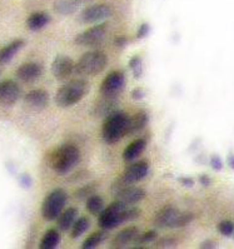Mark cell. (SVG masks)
I'll use <instances>...</instances> for the list:
<instances>
[{
  "mask_svg": "<svg viewBox=\"0 0 234 249\" xmlns=\"http://www.w3.org/2000/svg\"><path fill=\"white\" fill-rule=\"evenodd\" d=\"M79 159V149L72 144H64L50 154L49 164L58 174H67L78 164Z\"/></svg>",
  "mask_w": 234,
  "mask_h": 249,
  "instance_id": "1",
  "label": "cell"
},
{
  "mask_svg": "<svg viewBox=\"0 0 234 249\" xmlns=\"http://www.w3.org/2000/svg\"><path fill=\"white\" fill-rule=\"evenodd\" d=\"M128 119L129 115L123 111L115 110L107 115L102 128V137L104 142L108 144H114L126 135Z\"/></svg>",
  "mask_w": 234,
  "mask_h": 249,
  "instance_id": "2",
  "label": "cell"
},
{
  "mask_svg": "<svg viewBox=\"0 0 234 249\" xmlns=\"http://www.w3.org/2000/svg\"><path fill=\"white\" fill-rule=\"evenodd\" d=\"M89 91V83L83 79H74L63 85L55 94V103L62 108L73 107L79 103Z\"/></svg>",
  "mask_w": 234,
  "mask_h": 249,
  "instance_id": "3",
  "label": "cell"
},
{
  "mask_svg": "<svg viewBox=\"0 0 234 249\" xmlns=\"http://www.w3.org/2000/svg\"><path fill=\"white\" fill-rule=\"evenodd\" d=\"M108 58L100 50L85 53L75 64V71L80 75H95L106 69Z\"/></svg>",
  "mask_w": 234,
  "mask_h": 249,
  "instance_id": "4",
  "label": "cell"
},
{
  "mask_svg": "<svg viewBox=\"0 0 234 249\" xmlns=\"http://www.w3.org/2000/svg\"><path fill=\"white\" fill-rule=\"evenodd\" d=\"M126 208H128V204L115 200L108 208L103 209L98 219L100 228L104 231H110V229L117 228L122 223L126 222Z\"/></svg>",
  "mask_w": 234,
  "mask_h": 249,
  "instance_id": "5",
  "label": "cell"
},
{
  "mask_svg": "<svg viewBox=\"0 0 234 249\" xmlns=\"http://www.w3.org/2000/svg\"><path fill=\"white\" fill-rule=\"evenodd\" d=\"M111 193L114 196L115 200L124 203V204L132 205L135 203L141 202L145 198V192L139 187H134L130 183L126 182L123 177L117 179L111 185Z\"/></svg>",
  "mask_w": 234,
  "mask_h": 249,
  "instance_id": "6",
  "label": "cell"
},
{
  "mask_svg": "<svg viewBox=\"0 0 234 249\" xmlns=\"http://www.w3.org/2000/svg\"><path fill=\"white\" fill-rule=\"evenodd\" d=\"M67 203V193L63 189H54L45 196L41 205V214L45 220L58 219Z\"/></svg>",
  "mask_w": 234,
  "mask_h": 249,
  "instance_id": "7",
  "label": "cell"
},
{
  "mask_svg": "<svg viewBox=\"0 0 234 249\" xmlns=\"http://www.w3.org/2000/svg\"><path fill=\"white\" fill-rule=\"evenodd\" d=\"M124 84H126L124 74L118 71H111L103 79L102 85H100V94L103 97L115 98L123 90Z\"/></svg>",
  "mask_w": 234,
  "mask_h": 249,
  "instance_id": "8",
  "label": "cell"
},
{
  "mask_svg": "<svg viewBox=\"0 0 234 249\" xmlns=\"http://www.w3.org/2000/svg\"><path fill=\"white\" fill-rule=\"evenodd\" d=\"M107 36V24H98L75 36V43L82 47L99 45Z\"/></svg>",
  "mask_w": 234,
  "mask_h": 249,
  "instance_id": "9",
  "label": "cell"
},
{
  "mask_svg": "<svg viewBox=\"0 0 234 249\" xmlns=\"http://www.w3.org/2000/svg\"><path fill=\"white\" fill-rule=\"evenodd\" d=\"M113 15V10L107 4H95L85 8L80 14V20L85 24L98 23L100 20L110 18Z\"/></svg>",
  "mask_w": 234,
  "mask_h": 249,
  "instance_id": "10",
  "label": "cell"
},
{
  "mask_svg": "<svg viewBox=\"0 0 234 249\" xmlns=\"http://www.w3.org/2000/svg\"><path fill=\"white\" fill-rule=\"evenodd\" d=\"M75 71V64L67 55H58L52 64V73L58 80H67Z\"/></svg>",
  "mask_w": 234,
  "mask_h": 249,
  "instance_id": "11",
  "label": "cell"
},
{
  "mask_svg": "<svg viewBox=\"0 0 234 249\" xmlns=\"http://www.w3.org/2000/svg\"><path fill=\"white\" fill-rule=\"evenodd\" d=\"M21 95V89L14 80H4L0 83V104L13 106Z\"/></svg>",
  "mask_w": 234,
  "mask_h": 249,
  "instance_id": "12",
  "label": "cell"
},
{
  "mask_svg": "<svg viewBox=\"0 0 234 249\" xmlns=\"http://www.w3.org/2000/svg\"><path fill=\"white\" fill-rule=\"evenodd\" d=\"M179 212L180 211H178L173 205H165L155 214L154 226L158 228H173V224L176 222Z\"/></svg>",
  "mask_w": 234,
  "mask_h": 249,
  "instance_id": "13",
  "label": "cell"
},
{
  "mask_svg": "<svg viewBox=\"0 0 234 249\" xmlns=\"http://www.w3.org/2000/svg\"><path fill=\"white\" fill-rule=\"evenodd\" d=\"M148 170H149V164L146 161H138V163L129 165L124 170L123 179L126 182L130 183V184H134V183L141 182L142 179L145 178L146 174H148Z\"/></svg>",
  "mask_w": 234,
  "mask_h": 249,
  "instance_id": "14",
  "label": "cell"
},
{
  "mask_svg": "<svg viewBox=\"0 0 234 249\" xmlns=\"http://www.w3.org/2000/svg\"><path fill=\"white\" fill-rule=\"evenodd\" d=\"M43 75V67L38 63H25L17 71V76L21 82L33 83Z\"/></svg>",
  "mask_w": 234,
  "mask_h": 249,
  "instance_id": "15",
  "label": "cell"
},
{
  "mask_svg": "<svg viewBox=\"0 0 234 249\" xmlns=\"http://www.w3.org/2000/svg\"><path fill=\"white\" fill-rule=\"evenodd\" d=\"M49 102V94L41 89L32 90L24 97V103L32 110H41L48 106Z\"/></svg>",
  "mask_w": 234,
  "mask_h": 249,
  "instance_id": "16",
  "label": "cell"
},
{
  "mask_svg": "<svg viewBox=\"0 0 234 249\" xmlns=\"http://www.w3.org/2000/svg\"><path fill=\"white\" fill-rule=\"evenodd\" d=\"M139 234V229L137 227H128V228H124L123 231H120L117 235L114 237V239L111 240V247L113 248H124V247L128 246L129 243L134 242V239L137 238V235Z\"/></svg>",
  "mask_w": 234,
  "mask_h": 249,
  "instance_id": "17",
  "label": "cell"
},
{
  "mask_svg": "<svg viewBox=\"0 0 234 249\" xmlns=\"http://www.w3.org/2000/svg\"><path fill=\"white\" fill-rule=\"evenodd\" d=\"M146 124H148V114L143 110L138 111L137 114H134L133 117H129L126 135H133L135 133H139L145 128Z\"/></svg>",
  "mask_w": 234,
  "mask_h": 249,
  "instance_id": "18",
  "label": "cell"
},
{
  "mask_svg": "<svg viewBox=\"0 0 234 249\" xmlns=\"http://www.w3.org/2000/svg\"><path fill=\"white\" fill-rule=\"evenodd\" d=\"M146 147V142L144 139H137V141L132 142L128 147L124 149L123 152V159L128 163V161H133L141 156L144 152Z\"/></svg>",
  "mask_w": 234,
  "mask_h": 249,
  "instance_id": "19",
  "label": "cell"
},
{
  "mask_svg": "<svg viewBox=\"0 0 234 249\" xmlns=\"http://www.w3.org/2000/svg\"><path fill=\"white\" fill-rule=\"evenodd\" d=\"M50 21V15L48 13L44 12H36L33 13L27 20V27L29 28L33 32H36V30L43 29L44 27H47Z\"/></svg>",
  "mask_w": 234,
  "mask_h": 249,
  "instance_id": "20",
  "label": "cell"
},
{
  "mask_svg": "<svg viewBox=\"0 0 234 249\" xmlns=\"http://www.w3.org/2000/svg\"><path fill=\"white\" fill-rule=\"evenodd\" d=\"M78 217V211L75 208H68L67 211L63 212L58 217V228L62 231H67L68 229H71L73 227L74 222Z\"/></svg>",
  "mask_w": 234,
  "mask_h": 249,
  "instance_id": "21",
  "label": "cell"
},
{
  "mask_svg": "<svg viewBox=\"0 0 234 249\" xmlns=\"http://www.w3.org/2000/svg\"><path fill=\"white\" fill-rule=\"evenodd\" d=\"M23 45H24V41L19 39V40L13 41V43H10L9 45L1 48V49H0V63L4 64V63L10 62V60L13 59V56L17 54V52L23 48Z\"/></svg>",
  "mask_w": 234,
  "mask_h": 249,
  "instance_id": "22",
  "label": "cell"
},
{
  "mask_svg": "<svg viewBox=\"0 0 234 249\" xmlns=\"http://www.w3.org/2000/svg\"><path fill=\"white\" fill-rule=\"evenodd\" d=\"M60 243V234L55 229H50L44 234L40 242V249H54Z\"/></svg>",
  "mask_w": 234,
  "mask_h": 249,
  "instance_id": "23",
  "label": "cell"
},
{
  "mask_svg": "<svg viewBox=\"0 0 234 249\" xmlns=\"http://www.w3.org/2000/svg\"><path fill=\"white\" fill-rule=\"evenodd\" d=\"M115 106H117V102H115V98L110 97H104V99L100 100L95 106L97 109L98 115H109L110 113L115 111Z\"/></svg>",
  "mask_w": 234,
  "mask_h": 249,
  "instance_id": "24",
  "label": "cell"
},
{
  "mask_svg": "<svg viewBox=\"0 0 234 249\" xmlns=\"http://www.w3.org/2000/svg\"><path fill=\"white\" fill-rule=\"evenodd\" d=\"M87 209L89 211V213L94 214V215L102 213V211L104 209V200L102 196H97V194L89 196L87 200Z\"/></svg>",
  "mask_w": 234,
  "mask_h": 249,
  "instance_id": "25",
  "label": "cell"
},
{
  "mask_svg": "<svg viewBox=\"0 0 234 249\" xmlns=\"http://www.w3.org/2000/svg\"><path fill=\"white\" fill-rule=\"evenodd\" d=\"M89 226H90V222H89L88 218L80 217L74 222L73 227H72V238L76 239L79 238L80 235L84 234L85 231H88Z\"/></svg>",
  "mask_w": 234,
  "mask_h": 249,
  "instance_id": "26",
  "label": "cell"
},
{
  "mask_svg": "<svg viewBox=\"0 0 234 249\" xmlns=\"http://www.w3.org/2000/svg\"><path fill=\"white\" fill-rule=\"evenodd\" d=\"M106 238V233L104 231H95L93 234L89 235L87 239L83 242V249H94L97 248L100 243H102L103 240Z\"/></svg>",
  "mask_w": 234,
  "mask_h": 249,
  "instance_id": "27",
  "label": "cell"
},
{
  "mask_svg": "<svg viewBox=\"0 0 234 249\" xmlns=\"http://www.w3.org/2000/svg\"><path fill=\"white\" fill-rule=\"evenodd\" d=\"M78 4L74 0H58L55 1V10L62 14H69L75 10Z\"/></svg>",
  "mask_w": 234,
  "mask_h": 249,
  "instance_id": "28",
  "label": "cell"
},
{
  "mask_svg": "<svg viewBox=\"0 0 234 249\" xmlns=\"http://www.w3.org/2000/svg\"><path fill=\"white\" fill-rule=\"evenodd\" d=\"M194 219L193 213H188V212H179L178 217L176 218V222L173 224V228H183L188 226L192 220Z\"/></svg>",
  "mask_w": 234,
  "mask_h": 249,
  "instance_id": "29",
  "label": "cell"
},
{
  "mask_svg": "<svg viewBox=\"0 0 234 249\" xmlns=\"http://www.w3.org/2000/svg\"><path fill=\"white\" fill-rule=\"evenodd\" d=\"M129 68H130V71H133L135 78H141L142 74H143V62H142L141 56H133V58L129 60Z\"/></svg>",
  "mask_w": 234,
  "mask_h": 249,
  "instance_id": "30",
  "label": "cell"
},
{
  "mask_svg": "<svg viewBox=\"0 0 234 249\" xmlns=\"http://www.w3.org/2000/svg\"><path fill=\"white\" fill-rule=\"evenodd\" d=\"M155 238H157V231H145V233H143V234L137 235V238L134 239V244L135 246H141V244L150 243V242H153Z\"/></svg>",
  "mask_w": 234,
  "mask_h": 249,
  "instance_id": "31",
  "label": "cell"
},
{
  "mask_svg": "<svg viewBox=\"0 0 234 249\" xmlns=\"http://www.w3.org/2000/svg\"><path fill=\"white\" fill-rule=\"evenodd\" d=\"M218 229L225 237H229L231 234H233L234 231V223L231 222V220H223L222 223H219L218 226Z\"/></svg>",
  "mask_w": 234,
  "mask_h": 249,
  "instance_id": "32",
  "label": "cell"
},
{
  "mask_svg": "<svg viewBox=\"0 0 234 249\" xmlns=\"http://www.w3.org/2000/svg\"><path fill=\"white\" fill-rule=\"evenodd\" d=\"M177 240L173 238H162L157 243V248H174L177 247Z\"/></svg>",
  "mask_w": 234,
  "mask_h": 249,
  "instance_id": "33",
  "label": "cell"
},
{
  "mask_svg": "<svg viewBox=\"0 0 234 249\" xmlns=\"http://www.w3.org/2000/svg\"><path fill=\"white\" fill-rule=\"evenodd\" d=\"M94 194V188H90L88 185V187H84L82 188V189H79V191L76 192L75 193V196L76 198H79V199H83V198H85V196H90Z\"/></svg>",
  "mask_w": 234,
  "mask_h": 249,
  "instance_id": "34",
  "label": "cell"
},
{
  "mask_svg": "<svg viewBox=\"0 0 234 249\" xmlns=\"http://www.w3.org/2000/svg\"><path fill=\"white\" fill-rule=\"evenodd\" d=\"M148 33H149V25H148L146 23L142 24L141 27H139V29H138V32H137V38L138 39L145 38V36H148Z\"/></svg>",
  "mask_w": 234,
  "mask_h": 249,
  "instance_id": "35",
  "label": "cell"
},
{
  "mask_svg": "<svg viewBox=\"0 0 234 249\" xmlns=\"http://www.w3.org/2000/svg\"><path fill=\"white\" fill-rule=\"evenodd\" d=\"M211 165L214 170H220L223 168L222 159H220L218 156H213L211 158Z\"/></svg>",
  "mask_w": 234,
  "mask_h": 249,
  "instance_id": "36",
  "label": "cell"
},
{
  "mask_svg": "<svg viewBox=\"0 0 234 249\" xmlns=\"http://www.w3.org/2000/svg\"><path fill=\"white\" fill-rule=\"evenodd\" d=\"M144 95H145V91H144V89H142V88H135L134 90L132 91V98L134 100L143 99Z\"/></svg>",
  "mask_w": 234,
  "mask_h": 249,
  "instance_id": "37",
  "label": "cell"
},
{
  "mask_svg": "<svg viewBox=\"0 0 234 249\" xmlns=\"http://www.w3.org/2000/svg\"><path fill=\"white\" fill-rule=\"evenodd\" d=\"M179 182L181 183V185H184V187H193L194 185V180L192 178H188V177H181L179 179Z\"/></svg>",
  "mask_w": 234,
  "mask_h": 249,
  "instance_id": "38",
  "label": "cell"
},
{
  "mask_svg": "<svg viewBox=\"0 0 234 249\" xmlns=\"http://www.w3.org/2000/svg\"><path fill=\"white\" fill-rule=\"evenodd\" d=\"M199 182H200V184L203 185V187H209L211 185V178L208 176H200V178H199Z\"/></svg>",
  "mask_w": 234,
  "mask_h": 249,
  "instance_id": "39",
  "label": "cell"
},
{
  "mask_svg": "<svg viewBox=\"0 0 234 249\" xmlns=\"http://www.w3.org/2000/svg\"><path fill=\"white\" fill-rule=\"evenodd\" d=\"M216 244L214 243L213 240H207V242H204V243L200 244V248L202 249H205V248H216Z\"/></svg>",
  "mask_w": 234,
  "mask_h": 249,
  "instance_id": "40",
  "label": "cell"
},
{
  "mask_svg": "<svg viewBox=\"0 0 234 249\" xmlns=\"http://www.w3.org/2000/svg\"><path fill=\"white\" fill-rule=\"evenodd\" d=\"M126 44V39L124 36H119V38L115 39V45L117 47H124Z\"/></svg>",
  "mask_w": 234,
  "mask_h": 249,
  "instance_id": "41",
  "label": "cell"
},
{
  "mask_svg": "<svg viewBox=\"0 0 234 249\" xmlns=\"http://www.w3.org/2000/svg\"><path fill=\"white\" fill-rule=\"evenodd\" d=\"M228 164L234 169V154H229L228 156Z\"/></svg>",
  "mask_w": 234,
  "mask_h": 249,
  "instance_id": "42",
  "label": "cell"
}]
</instances>
